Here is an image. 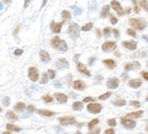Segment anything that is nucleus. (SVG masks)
<instances>
[{
    "mask_svg": "<svg viewBox=\"0 0 148 134\" xmlns=\"http://www.w3.org/2000/svg\"><path fill=\"white\" fill-rule=\"evenodd\" d=\"M110 96H111V92H106V94L100 95V96H99V98H100V100H106V98H109Z\"/></svg>",
    "mask_w": 148,
    "mask_h": 134,
    "instance_id": "nucleus-35",
    "label": "nucleus"
},
{
    "mask_svg": "<svg viewBox=\"0 0 148 134\" xmlns=\"http://www.w3.org/2000/svg\"><path fill=\"white\" fill-rule=\"evenodd\" d=\"M146 100H147V101H148V95H147V97H146Z\"/></svg>",
    "mask_w": 148,
    "mask_h": 134,
    "instance_id": "nucleus-59",
    "label": "nucleus"
},
{
    "mask_svg": "<svg viewBox=\"0 0 148 134\" xmlns=\"http://www.w3.org/2000/svg\"><path fill=\"white\" fill-rule=\"evenodd\" d=\"M78 70L80 71V73H84L85 75H88V76H90V73H89V70L87 69V67L83 64V63H78Z\"/></svg>",
    "mask_w": 148,
    "mask_h": 134,
    "instance_id": "nucleus-18",
    "label": "nucleus"
},
{
    "mask_svg": "<svg viewBox=\"0 0 148 134\" xmlns=\"http://www.w3.org/2000/svg\"><path fill=\"white\" fill-rule=\"evenodd\" d=\"M104 64H105L109 69H115V68H116V63H115L112 59H105V60H104Z\"/></svg>",
    "mask_w": 148,
    "mask_h": 134,
    "instance_id": "nucleus-21",
    "label": "nucleus"
},
{
    "mask_svg": "<svg viewBox=\"0 0 148 134\" xmlns=\"http://www.w3.org/2000/svg\"><path fill=\"white\" fill-rule=\"evenodd\" d=\"M73 87L75 89V90H79V91H80V90H84V89L87 87V85H85L82 80H75V81L73 82Z\"/></svg>",
    "mask_w": 148,
    "mask_h": 134,
    "instance_id": "nucleus-14",
    "label": "nucleus"
},
{
    "mask_svg": "<svg viewBox=\"0 0 148 134\" xmlns=\"http://www.w3.org/2000/svg\"><path fill=\"white\" fill-rule=\"evenodd\" d=\"M3 103H4L5 106H9V103H10V100H9V97H5V98L3 100Z\"/></svg>",
    "mask_w": 148,
    "mask_h": 134,
    "instance_id": "nucleus-43",
    "label": "nucleus"
},
{
    "mask_svg": "<svg viewBox=\"0 0 148 134\" xmlns=\"http://www.w3.org/2000/svg\"><path fill=\"white\" fill-rule=\"evenodd\" d=\"M79 26L77 24H72L68 28V32H69V36L72 38H78L79 37Z\"/></svg>",
    "mask_w": 148,
    "mask_h": 134,
    "instance_id": "nucleus-3",
    "label": "nucleus"
},
{
    "mask_svg": "<svg viewBox=\"0 0 148 134\" xmlns=\"http://www.w3.org/2000/svg\"><path fill=\"white\" fill-rule=\"evenodd\" d=\"M121 123H122L123 127H126V128H128V129H132V128L136 127V122H134L133 119H131V118H126V117L121 118Z\"/></svg>",
    "mask_w": 148,
    "mask_h": 134,
    "instance_id": "nucleus-6",
    "label": "nucleus"
},
{
    "mask_svg": "<svg viewBox=\"0 0 148 134\" xmlns=\"http://www.w3.org/2000/svg\"><path fill=\"white\" fill-rule=\"evenodd\" d=\"M42 98H43V101H44V102H47V103H51V102L53 101V98H52L49 95H44Z\"/></svg>",
    "mask_w": 148,
    "mask_h": 134,
    "instance_id": "nucleus-32",
    "label": "nucleus"
},
{
    "mask_svg": "<svg viewBox=\"0 0 148 134\" xmlns=\"http://www.w3.org/2000/svg\"><path fill=\"white\" fill-rule=\"evenodd\" d=\"M6 129L9 130V132H11V130H15V132H19L21 128L20 127H16V125H14V124H6Z\"/></svg>",
    "mask_w": 148,
    "mask_h": 134,
    "instance_id": "nucleus-26",
    "label": "nucleus"
},
{
    "mask_svg": "<svg viewBox=\"0 0 148 134\" xmlns=\"http://www.w3.org/2000/svg\"><path fill=\"white\" fill-rule=\"evenodd\" d=\"M146 130H147V132H148V124H147V127H146Z\"/></svg>",
    "mask_w": 148,
    "mask_h": 134,
    "instance_id": "nucleus-58",
    "label": "nucleus"
},
{
    "mask_svg": "<svg viewBox=\"0 0 148 134\" xmlns=\"http://www.w3.org/2000/svg\"><path fill=\"white\" fill-rule=\"evenodd\" d=\"M132 1H133V3H134V1H136V0H132Z\"/></svg>",
    "mask_w": 148,
    "mask_h": 134,
    "instance_id": "nucleus-61",
    "label": "nucleus"
},
{
    "mask_svg": "<svg viewBox=\"0 0 148 134\" xmlns=\"http://www.w3.org/2000/svg\"><path fill=\"white\" fill-rule=\"evenodd\" d=\"M46 3H47V0H43V1H42V5H41V8H43V6L46 5Z\"/></svg>",
    "mask_w": 148,
    "mask_h": 134,
    "instance_id": "nucleus-52",
    "label": "nucleus"
},
{
    "mask_svg": "<svg viewBox=\"0 0 148 134\" xmlns=\"http://www.w3.org/2000/svg\"><path fill=\"white\" fill-rule=\"evenodd\" d=\"M118 79H116V78H111V79H109L107 80V82H106V86L109 87V89H116V87H118Z\"/></svg>",
    "mask_w": 148,
    "mask_h": 134,
    "instance_id": "nucleus-10",
    "label": "nucleus"
},
{
    "mask_svg": "<svg viewBox=\"0 0 148 134\" xmlns=\"http://www.w3.org/2000/svg\"><path fill=\"white\" fill-rule=\"evenodd\" d=\"M143 38H144V40L148 42V36H147V35H144V36H143Z\"/></svg>",
    "mask_w": 148,
    "mask_h": 134,
    "instance_id": "nucleus-55",
    "label": "nucleus"
},
{
    "mask_svg": "<svg viewBox=\"0 0 148 134\" xmlns=\"http://www.w3.org/2000/svg\"><path fill=\"white\" fill-rule=\"evenodd\" d=\"M62 17H63V20H70V19H72V15H70L69 11L63 10V11H62Z\"/></svg>",
    "mask_w": 148,
    "mask_h": 134,
    "instance_id": "nucleus-25",
    "label": "nucleus"
},
{
    "mask_svg": "<svg viewBox=\"0 0 148 134\" xmlns=\"http://www.w3.org/2000/svg\"><path fill=\"white\" fill-rule=\"evenodd\" d=\"M91 27H93V24H87V25H84L80 30H83V31H89V30H91Z\"/></svg>",
    "mask_w": 148,
    "mask_h": 134,
    "instance_id": "nucleus-34",
    "label": "nucleus"
},
{
    "mask_svg": "<svg viewBox=\"0 0 148 134\" xmlns=\"http://www.w3.org/2000/svg\"><path fill=\"white\" fill-rule=\"evenodd\" d=\"M25 107H26V106H25V103H22V102H19V103L15 106V109H16V111H22Z\"/></svg>",
    "mask_w": 148,
    "mask_h": 134,
    "instance_id": "nucleus-30",
    "label": "nucleus"
},
{
    "mask_svg": "<svg viewBox=\"0 0 148 134\" xmlns=\"http://www.w3.org/2000/svg\"><path fill=\"white\" fill-rule=\"evenodd\" d=\"M75 9H77V10H75V14H77V15H79V14L82 13V10H79L78 8H75Z\"/></svg>",
    "mask_w": 148,
    "mask_h": 134,
    "instance_id": "nucleus-51",
    "label": "nucleus"
},
{
    "mask_svg": "<svg viewBox=\"0 0 148 134\" xmlns=\"http://www.w3.org/2000/svg\"><path fill=\"white\" fill-rule=\"evenodd\" d=\"M96 35H98V37H100V36H101V32H100V30H99V28H96Z\"/></svg>",
    "mask_w": 148,
    "mask_h": 134,
    "instance_id": "nucleus-50",
    "label": "nucleus"
},
{
    "mask_svg": "<svg viewBox=\"0 0 148 134\" xmlns=\"http://www.w3.org/2000/svg\"><path fill=\"white\" fill-rule=\"evenodd\" d=\"M139 5L148 13V1H147V0H141V3H139Z\"/></svg>",
    "mask_w": 148,
    "mask_h": 134,
    "instance_id": "nucleus-29",
    "label": "nucleus"
},
{
    "mask_svg": "<svg viewBox=\"0 0 148 134\" xmlns=\"http://www.w3.org/2000/svg\"><path fill=\"white\" fill-rule=\"evenodd\" d=\"M109 14H110V6H109V5H105V6L101 9V16L105 17V16H107Z\"/></svg>",
    "mask_w": 148,
    "mask_h": 134,
    "instance_id": "nucleus-23",
    "label": "nucleus"
},
{
    "mask_svg": "<svg viewBox=\"0 0 148 134\" xmlns=\"http://www.w3.org/2000/svg\"><path fill=\"white\" fill-rule=\"evenodd\" d=\"M10 1H11V0H4V3H5V4H9Z\"/></svg>",
    "mask_w": 148,
    "mask_h": 134,
    "instance_id": "nucleus-56",
    "label": "nucleus"
},
{
    "mask_svg": "<svg viewBox=\"0 0 148 134\" xmlns=\"http://www.w3.org/2000/svg\"><path fill=\"white\" fill-rule=\"evenodd\" d=\"M27 109H29V112H31V113H32V112L35 111V107H33L32 105H30V106H27Z\"/></svg>",
    "mask_w": 148,
    "mask_h": 134,
    "instance_id": "nucleus-47",
    "label": "nucleus"
},
{
    "mask_svg": "<svg viewBox=\"0 0 148 134\" xmlns=\"http://www.w3.org/2000/svg\"><path fill=\"white\" fill-rule=\"evenodd\" d=\"M110 32H111V28H110V27H105V28H104V32H103V33H104L105 36H107V35H109Z\"/></svg>",
    "mask_w": 148,
    "mask_h": 134,
    "instance_id": "nucleus-40",
    "label": "nucleus"
},
{
    "mask_svg": "<svg viewBox=\"0 0 148 134\" xmlns=\"http://www.w3.org/2000/svg\"><path fill=\"white\" fill-rule=\"evenodd\" d=\"M116 48V43L115 42H105L103 46H101V49L104 52H111Z\"/></svg>",
    "mask_w": 148,
    "mask_h": 134,
    "instance_id": "nucleus-8",
    "label": "nucleus"
},
{
    "mask_svg": "<svg viewBox=\"0 0 148 134\" xmlns=\"http://www.w3.org/2000/svg\"><path fill=\"white\" fill-rule=\"evenodd\" d=\"M40 57H41V60H42V62H46V63L49 62V54H48L46 51H41V52H40Z\"/></svg>",
    "mask_w": 148,
    "mask_h": 134,
    "instance_id": "nucleus-20",
    "label": "nucleus"
},
{
    "mask_svg": "<svg viewBox=\"0 0 148 134\" xmlns=\"http://www.w3.org/2000/svg\"><path fill=\"white\" fill-rule=\"evenodd\" d=\"M6 118L10 119V121H16V119H17V116H16L13 111H8V113H6Z\"/></svg>",
    "mask_w": 148,
    "mask_h": 134,
    "instance_id": "nucleus-24",
    "label": "nucleus"
},
{
    "mask_svg": "<svg viewBox=\"0 0 148 134\" xmlns=\"http://www.w3.org/2000/svg\"><path fill=\"white\" fill-rule=\"evenodd\" d=\"M141 116H143V111H137V112L128 113V114L126 116V118H131V119H133V118H139Z\"/></svg>",
    "mask_w": 148,
    "mask_h": 134,
    "instance_id": "nucleus-19",
    "label": "nucleus"
},
{
    "mask_svg": "<svg viewBox=\"0 0 148 134\" xmlns=\"http://www.w3.org/2000/svg\"><path fill=\"white\" fill-rule=\"evenodd\" d=\"M59 123L60 124H64V125H70V124H74L77 121L74 117H70V116H67V117H59Z\"/></svg>",
    "mask_w": 148,
    "mask_h": 134,
    "instance_id": "nucleus-5",
    "label": "nucleus"
},
{
    "mask_svg": "<svg viewBox=\"0 0 148 134\" xmlns=\"http://www.w3.org/2000/svg\"><path fill=\"white\" fill-rule=\"evenodd\" d=\"M54 97H56V100H57L59 103H65L67 100H68L67 95H64V94H59V92H57V94L54 95Z\"/></svg>",
    "mask_w": 148,
    "mask_h": 134,
    "instance_id": "nucleus-16",
    "label": "nucleus"
},
{
    "mask_svg": "<svg viewBox=\"0 0 148 134\" xmlns=\"http://www.w3.org/2000/svg\"><path fill=\"white\" fill-rule=\"evenodd\" d=\"M122 46H123L125 48L130 49V51H134V49L137 48V43L133 42V41H125V42L122 43Z\"/></svg>",
    "mask_w": 148,
    "mask_h": 134,
    "instance_id": "nucleus-12",
    "label": "nucleus"
},
{
    "mask_svg": "<svg viewBox=\"0 0 148 134\" xmlns=\"http://www.w3.org/2000/svg\"><path fill=\"white\" fill-rule=\"evenodd\" d=\"M107 124H109L110 127H115V125H116V121H115V119H109V121H107Z\"/></svg>",
    "mask_w": 148,
    "mask_h": 134,
    "instance_id": "nucleus-38",
    "label": "nucleus"
},
{
    "mask_svg": "<svg viewBox=\"0 0 148 134\" xmlns=\"http://www.w3.org/2000/svg\"><path fill=\"white\" fill-rule=\"evenodd\" d=\"M30 3H31V0H25V4H24V6H25V8H27Z\"/></svg>",
    "mask_w": 148,
    "mask_h": 134,
    "instance_id": "nucleus-49",
    "label": "nucleus"
},
{
    "mask_svg": "<svg viewBox=\"0 0 148 134\" xmlns=\"http://www.w3.org/2000/svg\"><path fill=\"white\" fill-rule=\"evenodd\" d=\"M104 134H115V130H114L112 128H110V129L105 130V133H104Z\"/></svg>",
    "mask_w": 148,
    "mask_h": 134,
    "instance_id": "nucleus-45",
    "label": "nucleus"
},
{
    "mask_svg": "<svg viewBox=\"0 0 148 134\" xmlns=\"http://www.w3.org/2000/svg\"><path fill=\"white\" fill-rule=\"evenodd\" d=\"M134 11H136V13H139V8H138V6H134Z\"/></svg>",
    "mask_w": 148,
    "mask_h": 134,
    "instance_id": "nucleus-53",
    "label": "nucleus"
},
{
    "mask_svg": "<svg viewBox=\"0 0 148 134\" xmlns=\"http://www.w3.org/2000/svg\"><path fill=\"white\" fill-rule=\"evenodd\" d=\"M110 22L115 25V24H117V19H116L115 16H110Z\"/></svg>",
    "mask_w": 148,
    "mask_h": 134,
    "instance_id": "nucleus-42",
    "label": "nucleus"
},
{
    "mask_svg": "<svg viewBox=\"0 0 148 134\" xmlns=\"http://www.w3.org/2000/svg\"><path fill=\"white\" fill-rule=\"evenodd\" d=\"M22 54V49H16L15 51V55H21Z\"/></svg>",
    "mask_w": 148,
    "mask_h": 134,
    "instance_id": "nucleus-48",
    "label": "nucleus"
},
{
    "mask_svg": "<svg viewBox=\"0 0 148 134\" xmlns=\"http://www.w3.org/2000/svg\"><path fill=\"white\" fill-rule=\"evenodd\" d=\"M47 75H48V79H54L56 78V71L52 70V69H49L48 73H47Z\"/></svg>",
    "mask_w": 148,
    "mask_h": 134,
    "instance_id": "nucleus-31",
    "label": "nucleus"
},
{
    "mask_svg": "<svg viewBox=\"0 0 148 134\" xmlns=\"http://www.w3.org/2000/svg\"><path fill=\"white\" fill-rule=\"evenodd\" d=\"M141 75H142V78H144V80H148V73L147 71H142Z\"/></svg>",
    "mask_w": 148,
    "mask_h": 134,
    "instance_id": "nucleus-44",
    "label": "nucleus"
},
{
    "mask_svg": "<svg viewBox=\"0 0 148 134\" xmlns=\"http://www.w3.org/2000/svg\"><path fill=\"white\" fill-rule=\"evenodd\" d=\"M68 67H69V64H68V62H67L64 58H60V59L57 60V68H59V69H65V68H68Z\"/></svg>",
    "mask_w": 148,
    "mask_h": 134,
    "instance_id": "nucleus-15",
    "label": "nucleus"
},
{
    "mask_svg": "<svg viewBox=\"0 0 148 134\" xmlns=\"http://www.w3.org/2000/svg\"><path fill=\"white\" fill-rule=\"evenodd\" d=\"M98 123H99V119H96V118H95V119H93V121H90V122L88 123V128L91 130V129L94 128V125H96Z\"/></svg>",
    "mask_w": 148,
    "mask_h": 134,
    "instance_id": "nucleus-28",
    "label": "nucleus"
},
{
    "mask_svg": "<svg viewBox=\"0 0 148 134\" xmlns=\"http://www.w3.org/2000/svg\"><path fill=\"white\" fill-rule=\"evenodd\" d=\"M0 112H1V107H0Z\"/></svg>",
    "mask_w": 148,
    "mask_h": 134,
    "instance_id": "nucleus-60",
    "label": "nucleus"
},
{
    "mask_svg": "<svg viewBox=\"0 0 148 134\" xmlns=\"http://www.w3.org/2000/svg\"><path fill=\"white\" fill-rule=\"evenodd\" d=\"M51 44H52L53 48H56V49H58V51H62V52H65V51L68 49L67 43H65L63 40H60L59 37H54V38H52Z\"/></svg>",
    "mask_w": 148,
    "mask_h": 134,
    "instance_id": "nucleus-1",
    "label": "nucleus"
},
{
    "mask_svg": "<svg viewBox=\"0 0 148 134\" xmlns=\"http://www.w3.org/2000/svg\"><path fill=\"white\" fill-rule=\"evenodd\" d=\"M127 35H130V36L134 37V36H136V31H134V30H131V28H130V30H127Z\"/></svg>",
    "mask_w": 148,
    "mask_h": 134,
    "instance_id": "nucleus-39",
    "label": "nucleus"
},
{
    "mask_svg": "<svg viewBox=\"0 0 148 134\" xmlns=\"http://www.w3.org/2000/svg\"><path fill=\"white\" fill-rule=\"evenodd\" d=\"M141 84H142L141 79H133V80H130V81H128V85H130L131 87H133V89L139 87V86H141Z\"/></svg>",
    "mask_w": 148,
    "mask_h": 134,
    "instance_id": "nucleus-17",
    "label": "nucleus"
},
{
    "mask_svg": "<svg viewBox=\"0 0 148 134\" xmlns=\"http://www.w3.org/2000/svg\"><path fill=\"white\" fill-rule=\"evenodd\" d=\"M114 105H115V106H125V105H126V101H125V100H117V101L114 102Z\"/></svg>",
    "mask_w": 148,
    "mask_h": 134,
    "instance_id": "nucleus-33",
    "label": "nucleus"
},
{
    "mask_svg": "<svg viewBox=\"0 0 148 134\" xmlns=\"http://www.w3.org/2000/svg\"><path fill=\"white\" fill-rule=\"evenodd\" d=\"M38 114H41V116H54V112L53 111H47V109H40L38 111Z\"/></svg>",
    "mask_w": 148,
    "mask_h": 134,
    "instance_id": "nucleus-22",
    "label": "nucleus"
},
{
    "mask_svg": "<svg viewBox=\"0 0 148 134\" xmlns=\"http://www.w3.org/2000/svg\"><path fill=\"white\" fill-rule=\"evenodd\" d=\"M130 105H131L132 107H139V106H141V103H139L138 101H131Z\"/></svg>",
    "mask_w": 148,
    "mask_h": 134,
    "instance_id": "nucleus-37",
    "label": "nucleus"
},
{
    "mask_svg": "<svg viewBox=\"0 0 148 134\" xmlns=\"http://www.w3.org/2000/svg\"><path fill=\"white\" fill-rule=\"evenodd\" d=\"M99 133H100V128H98V127H96L94 132H91V133H88V134H99Z\"/></svg>",
    "mask_w": 148,
    "mask_h": 134,
    "instance_id": "nucleus-46",
    "label": "nucleus"
},
{
    "mask_svg": "<svg viewBox=\"0 0 148 134\" xmlns=\"http://www.w3.org/2000/svg\"><path fill=\"white\" fill-rule=\"evenodd\" d=\"M1 134H10V132L8 130V132H4V133H1Z\"/></svg>",
    "mask_w": 148,
    "mask_h": 134,
    "instance_id": "nucleus-57",
    "label": "nucleus"
},
{
    "mask_svg": "<svg viewBox=\"0 0 148 134\" xmlns=\"http://www.w3.org/2000/svg\"><path fill=\"white\" fill-rule=\"evenodd\" d=\"M139 68V63L138 62H132V63H127L125 65V70L130 71V70H137Z\"/></svg>",
    "mask_w": 148,
    "mask_h": 134,
    "instance_id": "nucleus-13",
    "label": "nucleus"
},
{
    "mask_svg": "<svg viewBox=\"0 0 148 134\" xmlns=\"http://www.w3.org/2000/svg\"><path fill=\"white\" fill-rule=\"evenodd\" d=\"M29 78L31 81H37L38 80V70L36 67H30L29 68Z\"/></svg>",
    "mask_w": 148,
    "mask_h": 134,
    "instance_id": "nucleus-4",
    "label": "nucleus"
},
{
    "mask_svg": "<svg viewBox=\"0 0 148 134\" xmlns=\"http://www.w3.org/2000/svg\"><path fill=\"white\" fill-rule=\"evenodd\" d=\"M72 107H73V109H75V111H80L83 108V103L82 102H74Z\"/></svg>",
    "mask_w": 148,
    "mask_h": 134,
    "instance_id": "nucleus-27",
    "label": "nucleus"
},
{
    "mask_svg": "<svg viewBox=\"0 0 148 134\" xmlns=\"http://www.w3.org/2000/svg\"><path fill=\"white\" fill-rule=\"evenodd\" d=\"M114 33L116 35V37H118V31L117 30H114Z\"/></svg>",
    "mask_w": 148,
    "mask_h": 134,
    "instance_id": "nucleus-54",
    "label": "nucleus"
},
{
    "mask_svg": "<svg viewBox=\"0 0 148 134\" xmlns=\"http://www.w3.org/2000/svg\"><path fill=\"white\" fill-rule=\"evenodd\" d=\"M48 82V75L47 74H43L42 79H41V84H47Z\"/></svg>",
    "mask_w": 148,
    "mask_h": 134,
    "instance_id": "nucleus-36",
    "label": "nucleus"
},
{
    "mask_svg": "<svg viewBox=\"0 0 148 134\" xmlns=\"http://www.w3.org/2000/svg\"><path fill=\"white\" fill-rule=\"evenodd\" d=\"M111 8H112L114 10H116V11H117V14H118L120 16H122V15L125 14V11L122 10V8H121L120 3H118V1H116V0H112V1H111Z\"/></svg>",
    "mask_w": 148,
    "mask_h": 134,
    "instance_id": "nucleus-9",
    "label": "nucleus"
},
{
    "mask_svg": "<svg viewBox=\"0 0 148 134\" xmlns=\"http://www.w3.org/2000/svg\"><path fill=\"white\" fill-rule=\"evenodd\" d=\"M84 102H95V98L94 97H85Z\"/></svg>",
    "mask_w": 148,
    "mask_h": 134,
    "instance_id": "nucleus-41",
    "label": "nucleus"
},
{
    "mask_svg": "<svg viewBox=\"0 0 148 134\" xmlns=\"http://www.w3.org/2000/svg\"><path fill=\"white\" fill-rule=\"evenodd\" d=\"M101 108H103V106L99 105V103H95V102H93V103H90L88 106V111L90 113H99L101 111Z\"/></svg>",
    "mask_w": 148,
    "mask_h": 134,
    "instance_id": "nucleus-7",
    "label": "nucleus"
},
{
    "mask_svg": "<svg viewBox=\"0 0 148 134\" xmlns=\"http://www.w3.org/2000/svg\"><path fill=\"white\" fill-rule=\"evenodd\" d=\"M62 25H63V22H51V30H52V32H54V33H59L60 32V28H62Z\"/></svg>",
    "mask_w": 148,
    "mask_h": 134,
    "instance_id": "nucleus-11",
    "label": "nucleus"
},
{
    "mask_svg": "<svg viewBox=\"0 0 148 134\" xmlns=\"http://www.w3.org/2000/svg\"><path fill=\"white\" fill-rule=\"evenodd\" d=\"M128 24L133 28H136V30H143V28H146V21L142 20V19H130Z\"/></svg>",
    "mask_w": 148,
    "mask_h": 134,
    "instance_id": "nucleus-2",
    "label": "nucleus"
}]
</instances>
